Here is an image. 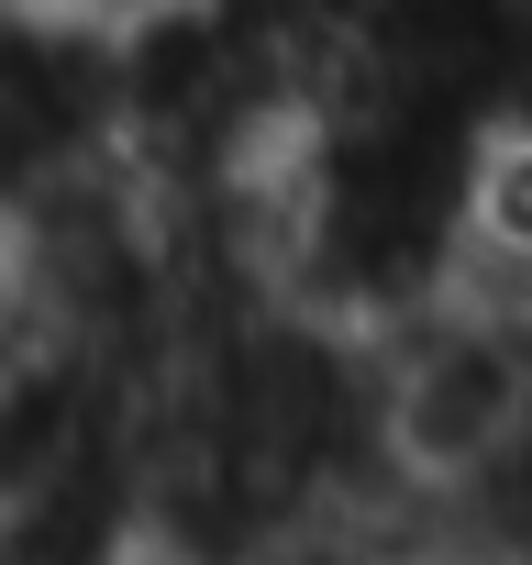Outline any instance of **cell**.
Listing matches in <instances>:
<instances>
[{"label":"cell","instance_id":"obj_1","mask_svg":"<svg viewBox=\"0 0 532 565\" xmlns=\"http://www.w3.org/2000/svg\"><path fill=\"white\" fill-rule=\"evenodd\" d=\"M499 122L510 111L488 100H455L389 67H333L289 111L278 156L255 178V233H266L278 300L377 333L444 300L455 277H477Z\"/></svg>","mask_w":532,"mask_h":565},{"label":"cell","instance_id":"obj_2","mask_svg":"<svg viewBox=\"0 0 532 565\" xmlns=\"http://www.w3.org/2000/svg\"><path fill=\"white\" fill-rule=\"evenodd\" d=\"M100 178H123V34L0 0V244Z\"/></svg>","mask_w":532,"mask_h":565},{"label":"cell","instance_id":"obj_3","mask_svg":"<svg viewBox=\"0 0 532 565\" xmlns=\"http://www.w3.org/2000/svg\"><path fill=\"white\" fill-rule=\"evenodd\" d=\"M56 12H78V23H100V34H134V23H156V12H189V0H56Z\"/></svg>","mask_w":532,"mask_h":565}]
</instances>
